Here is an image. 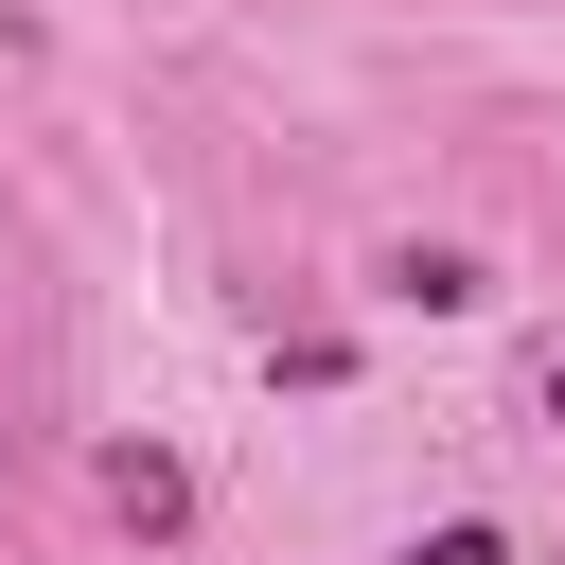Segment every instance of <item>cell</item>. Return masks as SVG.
<instances>
[{"label":"cell","mask_w":565,"mask_h":565,"mask_svg":"<svg viewBox=\"0 0 565 565\" xmlns=\"http://www.w3.org/2000/svg\"><path fill=\"white\" fill-rule=\"evenodd\" d=\"M406 565H512V547H494V530H477V512H459V530H424V547H406Z\"/></svg>","instance_id":"cell-3"},{"label":"cell","mask_w":565,"mask_h":565,"mask_svg":"<svg viewBox=\"0 0 565 565\" xmlns=\"http://www.w3.org/2000/svg\"><path fill=\"white\" fill-rule=\"evenodd\" d=\"M388 300H424V318H459V300H477V265H459V247H406V265H388Z\"/></svg>","instance_id":"cell-2"},{"label":"cell","mask_w":565,"mask_h":565,"mask_svg":"<svg viewBox=\"0 0 565 565\" xmlns=\"http://www.w3.org/2000/svg\"><path fill=\"white\" fill-rule=\"evenodd\" d=\"M547 424H565V353H547Z\"/></svg>","instance_id":"cell-4"},{"label":"cell","mask_w":565,"mask_h":565,"mask_svg":"<svg viewBox=\"0 0 565 565\" xmlns=\"http://www.w3.org/2000/svg\"><path fill=\"white\" fill-rule=\"evenodd\" d=\"M106 494H124V512H141V530H177V512H194V477H177V459H159V441H124V459H106Z\"/></svg>","instance_id":"cell-1"}]
</instances>
